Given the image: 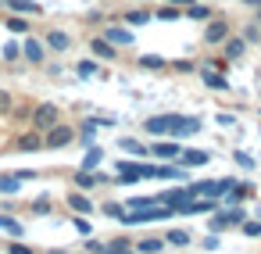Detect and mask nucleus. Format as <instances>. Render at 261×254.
Here are the masks:
<instances>
[{"instance_id": "f257e3e1", "label": "nucleus", "mask_w": 261, "mask_h": 254, "mask_svg": "<svg viewBox=\"0 0 261 254\" xmlns=\"http://www.w3.org/2000/svg\"><path fill=\"white\" fill-rule=\"evenodd\" d=\"M118 179L122 183H136V179H158V165L150 161H118Z\"/></svg>"}, {"instance_id": "f03ea898", "label": "nucleus", "mask_w": 261, "mask_h": 254, "mask_svg": "<svg viewBox=\"0 0 261 254\" xmlns=\"http://www.w3.org/2000/svg\"><path fill=\"white\" fill-rule=\"evenodd\" d=\"M58 122H61L58 104H50V100H47V104H36V108H33V125H36V129H43V133H47V129H54Z\"/></svg>"}, {"instance_id": "7ed1b4c3", "label": "nucleus", "mask_w": 261, "mask_h": 254, "mask_svg": "<svg viewBox=\"0 0 261 254\" xmlns=\"http://www.w3.org/2000/svg\"><path fill=\"white\" fill-rule=\"evenodd\" d=\"M193 133H200V118L168 115V136H172V140H182V136H193Z\"/></svg>"}, {"instance_id": "20e7f679", "label": "nucleus", "mask_w": 261, "mask_h": 254, "mask_svg": "<svg viewBox=\"0 0 261 254\" xmlns=\"http://www.w3.org/2000/svg\"><path fill=\"white\" fill-rule=\"evenodd\" d=\"M243 222H247V215L232 204L229 211H215V215H211V233H222V229H229V225H243Z\"/></svg>"}, {"instance_id": "39448f33", "label": "nucleus", "mask_w": 261, "mask_h": 254, "mask_svg": "<svg viewBox=\"0 0 261 254\" xmlns=\"http://www.w3.org/2000/svg\"><path fill=\"white\" fill-rule=\"evenodd\" d=\"M72 140H75V129H72V125H61V122H58L54 129H47V136H43V143H47L50 150H61V147H68Z\"/></svg>"}, {"instance_id": "423d86ee", "label": "nucleus", "mask_w": 261, "mask_h": 254, "mask_svg": "<svg viewBox=\"0 0 261 254\" xmlns=\"http://www.w3.org/2000/svg\"><path fill=\"white\" fill-rule=\"evenodd\" d=\"M229 36H232V33H229V22H225V18H211L207 29H204V43H211V47L225 43Z\"/></svg>"}, {"instance_id": "0eeeda50", "label": "nucleus", "mask_w": 261, "mask_h": 254, "mask_svg": "<svg viewBox=\"0 0 261 254\" xmlns=\"http://www.w3.org/2000/svg\"><path fill=\"white\" fill-rule=\"evenodd\" d=\"M179 154H182V147H179V140H158L154 147H150V158H158V161H179Z\"/></svg>"}, {"instance_id": "6e6552de", "label": "nucleus", "mask_w": 261, "mask_h": 254, "mask_svg": "<svg viewBox=\"0 0 261 254\" xmlns=\"http://www.w3.org/2000/svg\"><path fill=\"white\" fill-rule=\"evenodd\" d=\"M90 50H93V58H100V61H115V54H118V47H115L111 40H104V36H93V40H90Z\"/></svg>"}, {"instance_id": "1a4fd4ad", "label": "nucleus", "mask_w": 261, "mask_h": 254, "mask_svg": "<svg viewBox=\"0 0 261 254\" xmlns=\"http://www.w3.org/2000/svg\"><path fill=\"white\" fill-rule=\"evenodd\" d=\"M104 40H111L115 47H129L136 36L129 33V26H108V29H104Z\"/></svg>"}, {"instance_id": "9d476101", "label": "nucleus", "mask_w": 261, "mask_h": 254, "mask_svg": "<svg viewBox=\"0 0 261 254\" xmlns=\"http://www.w3.org/2000/svg\"><path fill=\"white\" fill-rule=\"evenodd\" d=\"M43 43H47L54 54H65V50H72V36H68V33H61V29H50Z\"/></svg>"}, {"instance_id": "9b49d317", "label": "nucleus", "mask_w": 261, "mask_h": 254, "mask_svg": "<svg viewBox=\"0 0 261 254\" xmlns=\"http://www.w3.org/2000/svg\"><path fill=\"white\" fill-rule=\"evenodd\" d=\"M43 50H47V43H40V40L25 36V43H22V58H25L29 65H40V61H43Z\"/></svg>"}, {"instance_id": "f8f14e48", "label": "nucleus", "mask_w": 261, "mask_h": 254, "mask_svg": "<svg viewBox=\"0 0 261 254\" xmlns=\"http://www.w3.org/2000/svg\"><path fill=\"white\" fill-rule=\"evenodd\" d=\"M43 147H47V143H43L40 129H29V133L18 136V150H25V154H36V150H43Z\"/></svg>"}, {"instance_id": "ddd939ff", "label": "nucleus", "mask_w": 261, "mask_h": 254, "mask_svg": "<svg viewBox=\"0 0 261 254\" xmlns=\"http://www.w3.org/2000/svg\"><path fill=\"white\" fill-rule=\"evenodd\" d=\"M193 193L190 190H165L161 197H158V204H165V208H172V211H179V204H186Z\"/></svg>"}, {"instance_id": "4468645a", "label": "nucleus", "mask_w": 261, "mask_h": 254, "mask_svg": "<svg viewBox=\"0 0 261 254\" xmlns=\"http://www.w3.org/2000/svg\"><path fill=\"white\" fill-rule=\"evenodd\" d=\"M8 11L11 15H43V4H36V0H8Z\"/></svg>"}, {"instance_id": "2eb2a0df", "label": "nucleus", "mask_w": 261, "mask_h": 254, "mask_svg": "<svg viewBox=\"0 0 261 254\" xmlns=\"http://www.w3.org/2000/svg\"><path fill=\"white\" fill-rule=\"evenodd\" d=\"M68 208H72V211H75V215H90V211H93V208H97V204H93V200H90V197H86V190H75V193H72V197H68Z\"/></svg>"}, {"instance_id": "dca6fc26", "label": "nucleus", "mask_w": 261, "mask_h": 254, "mask_svg": "<svg viewBox=\"0 0 261 254\" xmlns=\"http://www.w3.org/2000/svg\"><path fill=\"white\" fill-rule=\"evenodd\" d=\"M200 79L211 86V90H229V79H225V72H215V68H200Z\"/></svg>"}, {"instance_id": "f3484780", "label": "nucleus", "mask_w": 261, "mask_h": 254, "mask_svg": "<svg viewBox=\"0 0 261 254\" xmlns=\"http://www.w3.org/2000/svg\"><path fill=\"white\" fill-rule=\"evenodd\" d=\"M222 47H225V58H229V61H240L243 50H247V40H243V36H229Z\"/></svg>"}, {"instance_id": "a211bd4d", "label": "nucleus", "mask_w": 261, "mask_h": 254, "mask_svg": "<svg viewBox=\"0 0 261 254\" xmlns=\"http://www.w3.org/2000/svg\"><path fill=\"white\" fill-rule=\"evenodd\" d=\"M143 129H147L150 136H168V115H154V118H147Z\"/></svg>"}, {"instance_id": "6ab92c4d", "label": "nucleus", "mask_w": 261, "mask_h": 254, "mask_svg": "<svg viewBox=\"0 0 261 254\" xmlns=\"http://www.w3.org/2000/svg\"><path fill=\"white\" fill-rule=\"evenodd\" d=\"M179 161H182L186 168H200V165H207V154H204V150H186V147H182Z\"/></svg>"}, {"instance_id": "aec40b11", "label": "nucleus", "mask_w": 261, "mask_h": 254, "mask_svg": "<svg viewBox=\"0 0 261 254\" xmlns=\"http://www.w3.org/2000/svg\"><path fill=\"white\" fill-rule=\"evenodd\" d=\"M186 15H190L193 22H211V18H215L211 8H207V4H197V0H193V4H186Z\"/></svg>"}, {"instance_id": "412c9836", "label": "nucleus", "mask_w": 261, "mask_h": 254, "mask_svg": "<svg viewBox=\"0 0 261 254\" xmlns=\"http://www.w3.org/2000/svg\"><path fill=\"white\" fill-rule=\"evenodd\" d=\"M168 61L161 58V54H140V68H147V72H161Z\"/></svg>"}, {"instance_id": "4be33fe9", "label": "nucleus", "mask_w": 261, "mask_h": 254, "mask_svg": "<svg viewBox=\"0 0 261 254\" xmlns=\"http://www.w3.org/2000/svg\"><path fill=\"white\" fill-rule=\"evenodd\" d=\"M97 183H100V175H97V172H90V168H79V175H75V186H79V190H93Z\"/></svg>"}, {"instance_id": "5701e85b", "label": "nucleus", "mask_w": 261, "mask_h": 254, "mask_svg": "<svg viewBox=\"0 0 261 254\" xmlns=\"http://www.w3.org/2000/svg\"><path fill=\"white\" fill-rule=\"evenodd\" d=\"M104 254H136V247H133L125 236H115V240L108 243V250H104Z\"/></svg>"}, {"instance_id": "b1692460", "label": "nucleus", "mask_w": 261, "mask_h": 254, "mask_svg": "<svg viewBox=\"0 0 261 254\" xmlns=\"http://www.w3.org/2000/svg\"><path fill=\"white\" fill-rule=\"evenodd\" d=\"M22 190V179H18V172H11V175H0V193H18Z\"/></svg>"}, {"instance_id": "393cba45", "label": "nucleus", "mask_w": 261, "mask_h": 254, "mask_svg": "<svg viewBox=\"0 0 261 254\" xmlns=\"http://www.w3.org/2000/svg\"><path fill=\"white\" fill-rule=\"evenodd\" d=\"M86 147H90V150H86V158H83V168H90V172H93V168H97V161L104 158V150H100L97 143H86Z\"/></svg>"}, {"instance_id": "a878e982", "label": "nucleus", "mask_w": 261, "mask_h": 254, "mask_svg": "<svg viewBox=\"0 0 261 254\" xmlns=\"http://www.w3.org/2000/svg\"><path fill=\"white\" fill-rule=\"evenodd\" d=\"M165 243H172V247H186V243H190V233H186V229H168V233H165Z\"/></svg>"}, {"instance_id": "bb28decb", "label": "nucleus", "mask_w": 261, "mask_h": 254, "mask_svg": "<svg viewBox=\"0 0 261 254\" xmlns=\"http://www.w3.org/2000/svg\"><path fill=\"white\" fill-rule=\"evenodd\" d=\"M165 247V240H154V236H147V240H140L136 243V254H158Z\"/></svg>"}, {"instance_id": "cd10ccee", "label": "nucleus", "mask_w": 261, "mask_h": 254, "mask_svg": "<svg viewBox=\"0 0 261 254\" xmlns=\"http://www.w3.org/2000/svg\"><path fill=\"white\" fill-rule=\"evenodd\" d=\"M0 233H8V236H22V225H18L11 215H0Z\"/></svg>"}, {"instance_id": "c85d7f7f", "label": "nucleus", "mask_w": 261, "mask_h": 254, "mask_svg": "<svg viewBox=\"0 0 261 254\" xmlns=\"http://www.w3.org/2000/svg\"><path fill=\"white\" fill-rule=\"evenodd\" d=\"M122 150H125V154H136V158H147V154H150V147H143V143H136V140H122Z\"/></svg>"}, {"instance_id": "c756f323", "label": "nucleus", "mask_w": 261, "mask_h": 254, "mask_svg": "<svg viewBox=\"0 0 261 254\" xmlns=\"http://www.w3.org/2000/svg\"><path fill=\"white\" fill-rule=\"evenodd\" d=\"M243 197H250V186H240V183H236V186L225 193V204H240Z\"/></svg>"}, {"instance_id": "7c9ffc66", "label": "nucleus", "mask_w": 261, "mask_h": 254, "mask_svg": "<svg viewBox=\"0 0 261 254\" xmlns=\"http://www.w3.org/2000/svg\"><path fill=\"white\" fill-rule=\"evenodd\" d=\"M133 211H150L154 204H158V197H133V200H125Z\"/></svg>"}, {"instance_id": "2f4dec72", "label": "nucleus", "mask_w": 261, "mask_h": 254, "mask_svg": "<svg viewBox=\"0 0 261 254\" xmlns=\"http://www.w3.org/2000/svg\"><path fill=\"white\" fill-rule=\"evenodd\" d=\"M8 29L25 36V33H29V22H25V15H11V18H8Z\"/></svg>"}, {"instance_id": "473e14b6", "label": "nucleus", "mask_w": 261, "mask_h": 254, "mask_svg": "<svg viewBox=\"0 0 261 254\" xmlns=\"http://www.w3.org/2000/svg\"><path fill=\"white\" fill-rule=\"evenodd\" d=\"M125 22H129V26H147V22H150V11H143V8H140V11H129Z\"/></svg>"}, {"instance_id": "72a5a7b5", "label": "nucleus", "mask_w": 261, "mask_h": 254, "mask_svg": "<svg viewBox=\"0 0 261 254\" xmlns=\"http://www.w3.org/2000/svg\"><path fill=\"white\" fill-rule=\"evenodd\" d=\"M232 161H236L240 168H247V172H254V158H250L247 150H232Z\"/></svg>"}, {"instance_id": "f704fd0d", "label": "nucleus", "mask_w": 261, "mask_h": 254, "mask_svg": "<svg viewBox=\"0 0 261 254\" xmlns=\"http://www.w3.org/2000/svg\"><path fill=\"white\" fill-rule=\"evenodd\" d=\"M182 168L179 165H158V179H179Z\"/></svg>"}, {"instance_id": "c9c22d12", "label": "nucleus", "mask_w": 261, "mask_h": 254, "mask_svg": "<svg viewBox=\"0 0 261 254\" xmlns=\"http://www.w3.org/2000/svg\"><path fill=\"white\" fill-rule=\"evenodd\" d=\"M15 111V100H11V93L8 90H0V118H4V115H11Z\"/></svg>"}, {"instance_id": "e433bc0d", "label": "nucleus", "mask_w": 261, "mask_h": 254, "mask_svg": "<svg viewBox=\"0 0 261 254\" xmlns=\"http://www.w3.org/2000/svg\"><path fill=\"white\" fill-rule=\"evenodd\" d=\"M75 72H79V79H90V75H97V61H79Z\"/></svg>"}, {"instance_id": "4c0bfd02", "label": "nucleus", "mask_w": 261, "mask_h": 254, "mask_svg": "<svg viewBox=\"0 0 261 254\" xmlns=\"http://www.w3.org/2000/svg\"><path fill=\"white\" fill-rule=\"evenodd\" d=\"M240 229H243L247 236H261V218H247V222H243Z\"/></svg>"}, {"instance_id": "58836bf2", "label": "nucleus", "mask_w": 261, "mask_h": 254, "mask_svg": "<svg viewBox=\"0 0 261 254\" xmlns=\"http://www.w3.org/2000/svg\"><path fill=\"white\" fill-rule=\"evenodd\" d=\"M243 40H247V43H257V40H261V29H257L254 22H250V26H243Z\"/></svg>"}, {"instance_id": "ea45409f", "label": "nucleus", "mask_w": 261, "mask_h": 254, "mask_svg": "<svg viewBox=\"0 0 261 254\" xmlns=\"http://www.w3.org/2000/svg\"><path fill=\"white\" fill-rule=\"evenodd\" d=\"M172 68H175V72H182V75H190V72H197V65H193V61H186V58H179V61H172Z\"/></svg>"}, {"instance_id": "a19ab883", "label": "nucleus", "mask_w": 261, "mask_h": 254, "mask_svg": "<svg viewBox=\"0 0 261 254\" xmlns=\"http://www.w3.org/2000/svg\"><path fill=\"white\" fill-rule=\"evenodd\" d=\"M104 215H108V218H122V215H125V208H122V204H115V200H108V204H104Z\"/></svg>"}, {"instance_id": "79ce46f5", "label": "nucleus", "mask_w": 261, "mask_h": 254, "mask_svg": "<svg viewBox=\"0 0 261 254\" xmlns=\"http://www.w3.org/2000/svg\"><path fill=\"white\" fill-rule=\"evenodd\" d=\"M33 215H50V200H47V197L33 200Z\"/></svg>"}, {"instance_id": "37998d69", "label": "nucleus", "mask_w": 261, "mask_h": 254, "mask_svg": "<svg viewBox=\"0 0 261 254\" xmlns=\"http://www.w3.org/2000/svg\"><path fill=\"white\" fill-rule=\"evenodd\" d=\"M158 18H161V22H175L179 11H175V8H158Z\"/></svg>"}, {"instance_id": "c03bdc74", "label": "nucleus", "mask_w": 261, "mask_h": 254, "mask_svg": "<svg viewBox=\"0 0 261 254\" xmlns=\"http://www.w3.org/2000/svg\"><path fill=\"white\" fill-rule=\"evenodd\" d=\"M4 58H8V61L22 58V47H18V43H8V47H4Z\"/></svg>"}, {"instance_id": "a18cd8bd", "label": "nucleus", "mask_w": 261, "mask_h": 254, "mask_svg": "<svg viewBox=\"0 0 261 254\" xmlns=\"http://www.w3.org/2000/svg\"><path fill=\"white\" fill-rule=\"evenodd\" d=\"M75 229H79V236H90V233H93V225H90V222H86L83 215L75 218Z\"/></svg>"}, {"instance_id": "49530a36", "label": "nucleus", "mask_w": 261, "mask_h": 254, "mask_svg": "<svg viewBox=\"0 0 261 254\" xmlns=\"http://www.w3.org/2000/svg\"><path fill=\"white\" fill-rule=\"evenodd\" d=\"M8 254H36V250H33V247H25V243H18V240H15V243H11V247H8Z\"/></svg>"}, {"instance_id": "de8ad7c7", "label": "nucleus", "mask_w": 261, "mask_h": 254, "mask_svg": "<svg viewBox=\"0 0 261 254\" xmlns=\"http://www.w3.org/2000/svg\"><path fill=\"white\" fill-rule=\"evenodd\" d=\"M207 68H215V72H225V58H207Z\"/></svg>"}, {"instance_id": "09e8293b", "label": "nucleus", "mask_w": 261, "mask_h": 254, "mask_svg": "<svg viewBox=\"0 0 261 254\" xmlns=\"http://www.w3.org/2000/svg\"><path fill=\"white\" fill-rule=\"evenodd\" d=\"M86 250H90V254H104L108 247H104V243H97V240H86Z\"/></svg>"}, {"instance_id": "8fccbe9b", "label": "nucleus", "mask_w": 261, "mask_h": 254, "mask_svg": "<svg viewBox=\"0 0 261 254\" xmlns=\"http://www.w3.org/2000/svg\"><path fill=\"white\" fill-rule=\"evenodd\" d=\"M243 4H247V8H254V11H257V8H261V0H243Z\"/></svg>"}, {"instance_id": "3c124183", "label": "nucleus", "mask_w": 261, "mask_h": 254, "mask_svg": "<svg viewBox=\"0 0 261 254\" xmlns=\"http://www.w3.org/2000/svg\"><path fill=\"white\" fill-rule=\"evenodd\" d=\"M168 4H193V0H168Z\"/></svg>"}, {"instance_id": "603ef678", "label": "nucleus", "mask_w": 261, "mask_h": 254, "mask_svg": "<svg viewBox=\"0 0 261 254\" xmlns=\"http://www.w3.org/2000/svg\"><path fill=\"white\" fill-rule=\"evenodd\" d=\"M257 26H261V8H257Z\"/></svg>"}, {"instance_id": "864d4df0", "label": "nucleus", "mask_w": 261, "mask_h": 254, "mask_svg": "<svg viewBox=\"0 0 261 254\" xmlns=\"http://www.w3.org/2000/svg\"><path fill=\"white\" fill-rule=\"evenodd\" d=\"M50 254H68V250H50Z\"/></svg>"}, {"instance_id": "5fc2aeb1", "label": "nucleus", "mask_w": 261, "mask_h": 254, "mask_svg": "<svg viewBox=\"0 0 261 254\" xmlns=\"http://www.w3.org/2000/svg\"><path fill=\"white\" fill-rule=\"evenodd\" d=\"M0 8H8V0H0Z\"/></svg>"}]
</instances>
